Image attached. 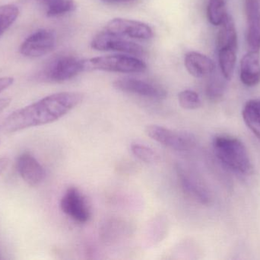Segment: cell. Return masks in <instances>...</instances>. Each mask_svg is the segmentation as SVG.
Here are the masks:
<instances>
[{
	"instance_id": "cell-20",
	"label": "cell",
	"mask_w": 260,
	"mask_h": 260,
	"mask_svg": "<svg viewBox=\"0 0 260 260\" xmlns=\"http://www.w3.org/2000/svg\"><path fill=\"white\" fill-rule=\"evenodd\" d=\"M227 15L225 0H209L207 17L211 24L215 26L221 25Z\"/></svg>"
},
{
	"instance_id": "cell-4",
	"label": "cell",
	"mask_w": 260,
	"mask_h": 260,
	"mask_svg": "<svg viewBox=\"0 0 260 260\" xmlns=\"http://www.w3.org/2000/svg\"><path fill=\"white\" fill-rule=\"evenodd\" d=\"M87 70H102L121 73H139L146 70L143 61L128 55L114 54L97 56L85 61Z\"/></svg>"
},
{
	"instance_id": "cell-26",
	"label": "cell",
	"mask_w": 260,
	"mask_h": 260,
	"mask_svg": "<svg viewBox=\"0 0 260 260\" xmlns=\"http://www.w3.org/2000/svg\"><path fill=\"white\" fill-rule=\"evenodd\" d=\"M11 99L9 98H2L0 99V114L9 106Z\"/></svg>"
},
{
	"instance_id": "cell-1",
	"label": "cell",
	"mask_w": 260,
	"mask_h": 260,
	"mask_svg": "<svg viewBox=\"0 0 260 260\" xmlns=\"http://www.w3.org/2000/svg\"><path fill=\"white\" fill-rule=\"evenodd\" d=\"M82 93H55L9 114L2 125V131L14 133L32 127L53 123L74 109L83 100Z\"/></svg>"
},
{
	"instance_id": "cell-12",
	"label": "cell",
	"mask_w": 260,
	"mask_h": 260,
	"mask_svg": "<svg viewBox=\"0 0 260 260\" xmlns=\"http://www.w3.org/2000/svg\"><path fill=\"white\" fill-rule=\"evenodd\" d=\"M247 44L250 50H260V6L258 0H246Z\"/></svg>"
},
{
	"instance_id": "cell-5",
	"label": "cell",
	"mask_w": 260,
	"mask_h": 260,
	"mask_svg": "<svg viewBox=\"0 0 260 260\" xmlns=\"http://www.w3.org/2000/svg\"><path fill=\"white\" fill-rule=\"evenodd\" d=\"M145 134L154 141L174 151H190L195 145L193 137L188 133L172 131L159 125H148Z\"/></svg>"
},
{
	"instance_id": "cell-3",
	"label": "cell",
	"mask_w": 260,
	"mask_h": 260,
	"mask_svg": "<svg viewBox=\"0 0 260 260\" xmlns=\"http://www.w3.org/2000/svg\"><path fill=\"white\" fill-rule=\"evenodd\" d=\"M85 68V61L70 54L57 55L44 64L38 78L43 82H62L73 79Z\"/></svg>"
},
{
	"instance_id": "cell-22",
	"label": "cell",
	"mask_w": 260,
	"mask_h": 260,
	"mask_svg": "<svg viewBox=\"0 0 260 260\" xmlns=\"http://www.w3.org/2000/svg\"><path fill=\"white\" fill-rule=\"evenodd\" d=\"M131 151L135 157L144 163H154L160 160V156L157 152L145 145L133 143L131 146Z\"/></svg>"
},
{
	"instance_id": "cell-19",
	"label": "cell",
	"mask_w": 260,
	"mask_h": 260,
	"mask_svg": "<svg viewBox=\"0 0 260 260\" xmlns=\"http://www.w3.org/2000/svg\"><path fill=\"white\" fill-rule=\"evenodd\" d=\"M244 122L260 140V100H250L243 110Z\"/></svg>"
},
{
	"instance_id": "cell-21",
	"label": "cell",
	"mask_w": 260,
	"mask_h": 260,
	"mask_svg": "<svg viewBox=\"0 0 260 260\" xmlns=\"http://www.w3.org/2000/svg\"><path fill=\"white\" fill-rule=\"evenodd\" d=\"M18 14L19 10L15 5L0 6V37L15 22Z\"/></svg>"
},
{
	"instance_id": "cell-18",
	"label": "cell",
	"mask_w": 260,
	"mask_h": 260,
	"mask_svg": "<svg viewBox=\"0 0 260 260\" xmlns=\"http://www.w3.org/2000/svg\"><path fill=\"white\" fill-rule=\"evenodd\" d=\"M45 9L48 17H58L70 13L76 9L73 0H35Z\"/></svg>"
},
{
	"instance_id": "cell-25",
	"label": "cell",
	"mask_w": 260,
	"mask_h": 260,
	"mask_svg": "<svg viewBox=\"0 0 260 260\" xmlns=\"http://www.w3.org/2000/svg\"><path fill=\"white\" fill-rule=\"evenodd\" d=\"M14 79L12 77L0 78V93L9 88L13 83Z\"/></svg>"
},
{
	"instance_id": "cell-10",
	"label": "cell",
	"mask_w": 260,
	"mask_h": 260,
	"mask_svg": "<svg viewBox=\"0 0 260 260\" xmlns=\"http://www.w3.org/2000/svg\"><path fill=\"white\" fill-rule=\"evenodd\" d=\"M113 85L114 88L120 91L149 99L161 100L167 97V92L163 88L142 79L121 78L114 81Z\"/></svg>"
},
{
	"instance_id": "cell-16",
	"label": "cell",
	"mask_w": 260,
	"mask_h": 260,
	"mask_svg": "<svg viewBox=\"0 0 260 260\" xmlns=\"http://www.w3.org/2000/svg\"><path fill=\"white\" fill-rule=\"evenodd\" d=\"M237 47L226 46L218 48V61L224 77L230 80L233 77L237 61Z\"/></svg>"
},
{
	"instance_id": "cell-14",
	"label": "cell",
	"mask_w": 260,
	"mask_h": 260,
	"mask_svg": "<svg viewBox=\"0 0 260 260\" xmlns=\"http://www.w3.org/2000/svg\"><path fill=\"white\" fill-rule=\"evenodd\" d=\"M241 80L247 86H254L260 82L259 51L250 50L241 61Z\"/></svg>"
},
{
	"instance_id": "cell-27",
	"label": "cell",
	"mask_w": 260,
	"mask_h": 260,
	"mask_svg": "<svg viewBox=\"0 0 260 260\" xmlns=\"http://www.w3.org/2000/svg\"><path fill=\"white\" fill-rule=\"evenodd\" d=\"M9 164V160L6 157L0 158V175L6 170Z\"/></svg>"
},
{
	"instance_id": "cell-15",
	"label": "cell",
	"mask_w": 260,
	"mask_h": 260,
	"mask_svg": "<svg viewBox=\"0 0 260 260\" xmlns=\"http://www.w3.org/2000/svg\"><path fill=\"white\" fill-rule=\"evenodd\" d=\"M176 171L183 192L196 201L206 204L209 197L205 188L180 165H177Z\"/></svg>"
},
{
	"instance_id": "cell-23",
	"label": "cell",
	"mask_w": 260,
	"mask_h": 260,
	"mask_svg": "<svg viewBox=\"0 0 260 260\" xmlns=\"http://www.w3.org/2000/svg\"><path fill=\"white\" fill-rule=\"evenodd\" d=\"M179 104L186 110H195L202 105L201 99L198 93L192 90H186L180 92L178 95Z\"/></svg>"
},
{
	"instance_id": "cell-6",
	"label": "cell",
	"mask_w": 260,
	"mask_h": 260,
	"mask_svg": "<svg viewBox=\"0 0 260 260\" xmlns=\"http://www.w3.org/2000/svg\"><path fill=\"white\" fill-rule=\"evenodd\" d=\"M91 46L94 50L100 51H117L133 55L144 53L143 47L134 41L107 31L96 35L91 41Z\"/></svg>"
},
{
	"instance_id": "cell-9",
	"label": "cell",
	"mask_w": 260,
	"mask_h": 260,
	"mask_svg": "<svg viewBox=\"0 0 260 260\" xmlns=\"http://www.w3.org/2000/svg\"><path fill=\"white\" fill-rule=\"evenodd\" d=\"M60 209L64 214L81 224L88 222L91 212L88 203L79 189L69 188L60 201Z\"/></svg>"
},
{
	"instance_id": "cell-24",
	"label": "cell",
	"mask_w": 260,
	"mask_h": 260,
	"mask_svg": "<svg viewBox=\"0 0 260 260\" xmlns=\"http://www.w3.org/2000/svg\"><path fill=\"white\" fill-rule=\"evenodd\" d=\"M224 92V85L222 82L217 79L212 78L206 85V93L211 100H217L221 97Z\"/></svg>"
},
{
	"instance_id": "cell-2",
	"label": "cell",
	"mask_w": 260,
	"mask_h": 260,
	"mask_svg": "<svg viewBox=\"0 0 260 260\" xmlns=\"http://www.w3.org/2000/svg\"><path fill=\"white\" fill-rule=\"evenodd\" d=\"M213 148L218 160L228 167L245 175L253 172L248 151L239 139L228 135L218 136L214 139Z\"/></svg>"
},
{
	"instance_id": "cell-13",
	"label": "cell",
	"mask_w": 260,
	"mask_h": 260,
	"mask_svg": "<svg viewBox=\"0 0 260 260\" xmlns=\"http://www.w3.org/2000/svg\"><path fill=\"white\" fill-rule=\"evenodd\" d=\"M184 65L189 74L196 78L210 76L215 70L213 61L206 55L199 52H188L184 57Z\"/></svg>"
},
{
	"instance_id": "cell-8",
	"label": "cell",
	"mask_w": 260,
	"mask_h": 260,
	"mask_svg": "<svg viewBox=\"0 0 260 260\" xmlns=\"http://www.w3.org/2000/svg\"><path fill=\"white\" fill-rule=\"evenodd\" d=\"M56 46V36L52 31L40 29L27 37L21 44V54L39 57L51 52Z\"/></svg>"
},
{
	"instance_id": "cell-17",
	"label": "cell",
	"mask_w": 260,
	"mask_h": 260,
	"mask_svg": "<svg viewBox=\"0 0 260 260\" xmlns=\"http://www.w3.org/2000/svg\"><path fill=\"white\" fill-rule=\"evenodd\" d=\"M217 39V47L218 48L232 46L238 47V35L235 21L232 16L228 15L225 19L221 24Z\"/></svg>"
},
{
	"instance_id": "cell-28",
	"label": "cell",
	"mask_w": 260,
	"mask_h": 260,
	"mask_svg": "<svg viewBox=\"0 0 260 260\" xmlns=\"http://www.w3.org/2000/svg\"><path fill=\"white\" fill-rule=\"evenodd\" d=\"M104 3H110V4H116V3H129L134 0H102Z\"/></svg>"
},
{
	"instance_id": "cell-11",
	"label": "cell",
	"mask_w": 260,
	"mask_h": 260,
	"mask_svg": "<svg viewBox=\"0 0 260 260\" xmlns=\"http://www.w3.org/2000/svg\"><path fill=\"white\" fill-rule=\"evenodd\" d=\"M17 170L25 183L31 186L41 184L46 177L44 168L30 154L24 153L17 160Z\"/></svg>"
},
{
	"instance_id": "cell-7",
	"label": "cell",
	"mask_w": 260,
	"mask_h": 260,
	"mask_svg": "<svg viewBox=\"0 0 260 260\" xmlns=\"http://www.w3.org/2000/svg\"><path fill=\"white\" fill-rule=\"evenodd\" d=\"M106 31L123 38L136 40H149L154 33L151 27L145 23L126 18H113L108 21Z\"/></svg>"
}]
</instances>
